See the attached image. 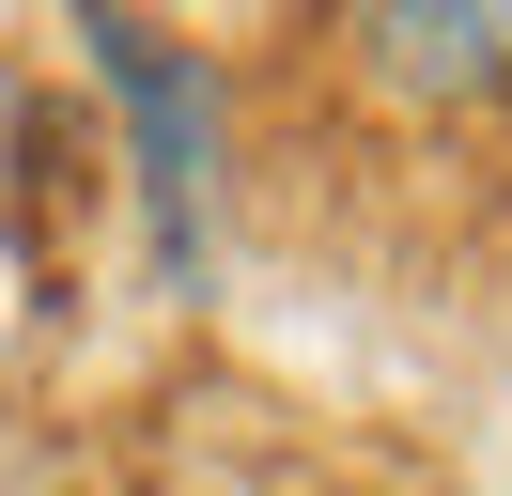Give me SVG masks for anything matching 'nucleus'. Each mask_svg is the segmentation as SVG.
<instances>
[{
    "label": "nucleus",
    "instance_id": "f257e3e1",
    "mask_svg": "<svg viewBox=\"0 0 512 496\" xmlns=\"http://www.w3.org/2000/svg\"><path fill=\"white\" fill-rule=\"evenodd\" d=\"M78 47H94V78L125 93V124H140V155H156V248H171V279H202V248H218V93H202V62L171 47V31H140V16H78Z\"/></svg>",
    "mask_w": 512,
    "mask_h": 496
},
{
    "label": "nucleus",
    "instance_id": "f03ea898",
    "mask_svg": "<svg viewBox=\"0 0 512 496\" xmlns=\"http://www.w3.org/2000/svg\"><path fill=\"white\" fill-rule=\"evenodd\" d=\"M342 62L388 109H481V93H512V0H373V16H342Z\"/></svg>",
    "mask_w": 512,
    "mask_h": 496
}]
</instances>
